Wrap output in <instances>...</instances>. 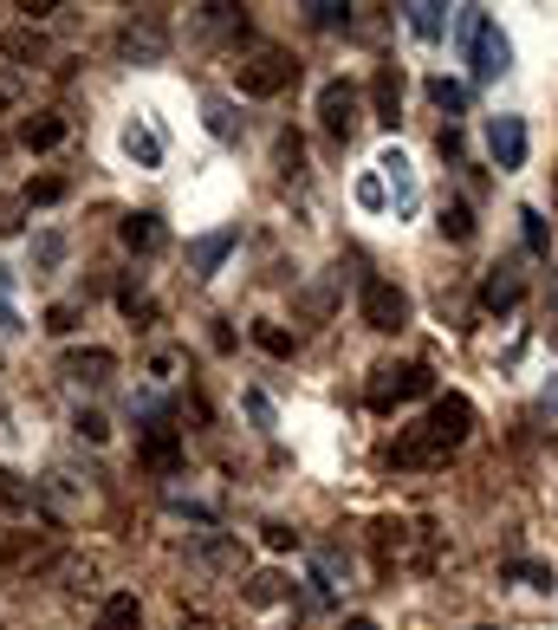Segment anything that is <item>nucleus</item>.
<instances>
[{"instance_id":"1","label":"nucleus","mask_w":558,"mask_h":630,"mask_svg":"<svg viewBox=\"0 0 558 630\" xmlns=\"http://www.w3.org/2000/svg\"><path fill=\"white\" fill-rule=\"evenodd\" d=\"M468 435H475V404L448 390V397H435V410H428L416 429H403V435H397L390 468H442Z\"/></svg>"},{"instance_id":"2","label":"nucleus","mask_w":558,"mask_h":630,"mask_svg":"<svg viewBox=\"0 0 558 630\" xmlns=\"http://www.w3.org/2000/svg\"><path fill=\"white\" fill-rule=\"evenodd\" d=\"M455 46H461V59L475 71V85H488V78H500L513 66V46L488 20V7H455Z\"/></svg>"},{"instance_id":"3","label":"nucleus","mask_w":558,"mask_h":630,"mask_svg":"<svg viewBox=\"0 0 558 630\" xmlns=\"http://www.w3.org/2000/svg\"><path fill=\"white\" fill-rule=\"evenodd\" d=\"M416 397H435V371L428 364H383V371H370V390H364L370 410H397V404H416Z\"/></svg>"},{"instance_id":"4","label":"nucleus","mask_w":558,"mask_h":630,"mask_svg":"<svg viewBox=\"0 0 558 630\" xmlns=\"http://www.w3.org/2000/svg\"><path fill=\"white\" fill-rule=\"evenodd\" d=\"M292 53L286 46H254L247 59H241V91L247 98H274V91H286L292 85Z\"/></svg>"},{"instance_id":"5","label":"nucleus","mask_w":558,"mask_h":630,"mask_svg":"<svg viewBox=\"0 0 558 630\" xmlns=\"http://www.w3.org/2000/svg\"><path fill=\"white\" fill-rule=\"evenodd\" d=\"M357 306H364V325H370V332H403V325H410V292L397 280H364Z\"/></svg>"},{"instance_id":"6","label":"nucleus","mask_w":558,"mask_h":630,"mask_svg":"<svg viewBox=\"0 0 558 630\" xmlns=\"http://www.w3.org/2000/svg\"><path fill=\"white\" fill-rule=\"evenodd\" d=\"M319 124H325V137H338V143L357 137V124H364V104H357V85H350V78L319 85Z\"/></svg>"},{"instance_id":"7","label":"nucleus","mask_w":558,"mask_h":630,"mask_svg":"<svg viewBox=\"0 0 558 630\" xmlns=\"http://www.w3.org/2000/svg\"><path fill=\"white\" fill-rule=\"evenodd\" d=\"M526 118H493L488 124V150H493V163L513 176V169H526Z\"/></svg>"},{"instance_id":"8","label":"nucleus","mask_w":558,"mask_h":630,"mask_svg":"<svg viewBox=\"0 0 558 630\" xmlns=\"http://www.w3.org/2000/svg\"><path fill=\"white\" fill-rule=\"evenodd\" d=\"M241 247V228H214L202 241H189V267H196V280H214L221 267H227V254Z\"/></svg>"},{"instance_id":"9","label":"nucleus","mask_w":558,"mask_h":630,"mask_svg":"<svg viewBox=\"0 0 558 630\" xmlns=\"http://www.w3.org/2000/svg\"><path fill=\"white\" fill-rule=\"evenodd\" d=\"M370 118H377L383 131L403 124V71L397 66H377V78H370Z\"/></svg>"},{"instance_id":"10","label":"nucleus","mask_w":558,"mask_h":630,"mask_svg":"<svg viewBox=\"0 0 558 630\" xmlns=\"http://www.w3.org/2000/svg\"><path fill=\"white\" fill-rule=\"evenodd\" d=\"M137 462L149 475H182V462H189V455H182V435H176V429H149L137 442Z\"/></svg>"},{"instance_id":"11","label":"nucleus","mask_w":558,"mask_h":630,"mask_svg":"<svg viewBox=\"0 0 558 630\" xmlns=\"http://www.w3.org/2000/svg\"><path fill=\"white\" fill-rule=\"evenodd\" d=\"M118 241H124L131 254H156V247L169 241V228H163V214H124V221H118Z\"/></svg>"},{"instance_id":"12","label":"nucleus","mask_w":558,"mask_h":630,"mask_svg":"<svg viewBox=\"0 0 558 630\" xmlns=\"http://www.w3.org/2000/svg\"><path fill=\"white\" fill-rule=\"evenodd\" d=\"M520 299H526V280L513 267H493L488 280H481V312H513Z\"/></svg>"},{"instance_id":"13","label":"nucleus","mask_w":558,"mask_h":630,"mask_svg":"<svg viewBox=\"0 0 558 630\" xmlns=\"http://www.w3.org/2000/svg\"><path fill=\"white\" fill-rule=\"evenodd\" d=\"M377 169H383V183L397 189V209H403V214L416 209V169H410V156H403V150H383V156H377Z\"/></svg>"},{"instance_id":"14","label":"nucleus","mask_w":558,"mask_h":630,"mask_svg":"<svg viewBox=\"0 0 558 630\" xmlns=\"http://www.w3.org/2000/svg\"><path fill=\"white\" fill-rule=\"evenodd\" d=\"M20 143H26L33 156H46V150H59V143H66V118H59V111H33V118L20 124Z\"/></svg>"},{"instance_id":"15","label":"nucleus","mask_w":558,"mask_h":630,"mask_svg":"<svg viewBox=\"0 0 558 630\" xmlns=\"http://www.w3.org/2000/svg\"><path fill=\"white\" fill-rule=\"evenodd\" d=\"M118 371V357L104 345H85V351H66V377H78V384H104Z\"/></svg>"},{"instance_id":"16","label":"nucleus","mask_w":558,"mask_h":630,"mask_svg":"<svg viewBox=\"0 0 558 630\" xmlns=\"http://www.w3.org/2000/svg\"><path fill=\"white\" fill-rule=\"evenodd\" d=\"M124 156H131L137 169H163V137H156L143 118H131V124H124Z\"/></svg>"},{"instance_id":"17","label":"nucleus","mask_w":558,"mask_h":630,"mask_svg":"<svg viewBox=\"0 0 558 630\" xmlns=\"http://www.w3.org/2000/svg\"><path fill=\"white\" fill-rule=\"evenodd\" d=\"M137 618H143L137 592H111V598L98 605V618H91V630H137Z\"/></svg>"},{"instance_id":"18","label":"nucleus","mask_w":558,"mask_h":630,"mask_svg":"<svg viewBox=\"0 0 558 630\" xmlns=\"http://www.w3.org/2000/svg\"><path fill=\"white\" fill-rule=\"evenodd\" d=\"M403 13H410V33H416V40H442V33H448V7H442V0H410Z\"/></svg>"},{"instance_id":"19","label":"nucleus","mask_w":558,"mask_h":630,"mask_svg":"<svg viewBox=\"0 0 558 630\" xmlns=\"http://www.w3.org/2000/svg\"><path fill=\"white\" fill-rule=\"evenodd\" d=\"M0 53H7L13 66H40V59H46V40H40L33 26H13V33L0 40Z\"/></svg>"},{"instance_id":"20","label":"nucleus","mask_w":558,"mask_h":630,"mask_svg":"<svg viewBox=\"0 0 558 630\" xmlns=\"http://www.w3.org/2000/svg\"><path fill=\"white\" fill-rule=\"evenodd\" d=\"M500 578H506V585H533V592H553V565H539V560H500Z\"/></svg>"},{"instance_id":"21","label":"nucleus","mask_w":558,"mask_h":630,"mask_svg":"<svg viewBox=\"0 0 558 630\" xmlns=\"http://www.w3.org/2000/svg\"><path fill=\"white\" fill-rule=\"evenodd\" d=\"M520 234H526V254H533V261L553 254V228H546V214L539 209H520Z\"/></svg>"},{"instance_id":"22","label":"nucleus","mask_w":558,"mask_h":630,"mask_svg":"<svg viewBox=\"0 0 558 630\" xmlns=\"http://www.w3.org/2000/svg\"><path fill=\"white\" fill-rule=\"evenodd\" d=\"M428 98H435L448 118H461V111H468V85H455V78H428Z\"/></svg>"},{"instance_id":"23","label":"nucleus","mask_w":558,"mask_h":630,"mask_svg":"<svg viewBox=\"0 0 558 630\" xmlns=\"http://www.w3.org/2000/svg\"><path fill=\"white\" fill-rule=\"evenodd\" d=\"M305 13H312V26H319V33H338V26H350V7H345V0H312Z\"/></svg>"},{"instance_id":"24","label":"nucleus","mask_w":558,"mask_h":630,"mask_svg":"<svg viewBox=\"0 0 558 630\" xmlns=\"http://www.w3.org/2000/svg\"><path fill=\"white\" fill-rule=\"evenodd\" d=\"M254 345L267 351V357H292V332L274 325V319H260V325H254Z\"/></svg>"},{"instance_id":"25","label":"nucleus","mask_w":558,"mask_h":630,"mask_svg":"<svg viewBox=\"0 0 558 630\" xmlns=\"http://www.w3.org/2000/svg\"><path fill=\"white\" fill-rule=\"evenodd\" d=\"M442 234H448V241H475V209H468V202H448V209H442Z\"/></svg>"},{"instance_id":"26","label":"nucleus","mask_w":558,"mask_h":630,"mask_svg":"<svg viewBox=\"0 0 558 630\" xmlns=\"http://www.w3.org/2000/svg\"><path fill=\"white\" fill-rule=\"evenodd\" d=\"M279 598H286V578L279 572H254L247 578V605H279Z\"/></svg>"},{"instance_id":"27","label":"nucleus","mask_w":558,"mask_h":630,"mask_svg":"<svg viewBox=\"0 0 558 630\" xmlns=\"http://www.w3.org/2000/svg\"><path fill=\"white\" fill-rule=\"evenodd\" d=\"M26 202H33V209L66 202V176H33V183H26Z\"/></svg>"},{"instance_id":"28","label":"nucleus","mask_w":558,"mask_h":630,"mask_svg":"<svg viewBox=\"0 0 558 630\" xmlns=\"http://www.w3.org/2000/svg\"><path fill=\"white\" fill-rule=\"evenodd\" d=\"M202 111H209V131H214L221 143H234V137H241V124H234V104H227V98H209Z\"/></svg>"},{"instance_id":"29","label":"nucleus","mask_w":558,"mask_h":630,"mask_svg":"<svg viewBox=\"0 0 558 630\" xmlns=\"http://www.w3.org/2000/svg\"><path fill=\"white\" fill-rule=\"evenodd\" d=\"M0 332H26V319L13 312V274L0 267Z\"/></svg>"},{"instance_id":"30","label":"nucleus","mask_w":558,"mask_h":630,"mask_svg":"<svg viewBox=\"0 0 558 630\" xmlns=\"http://www.w3.org/2000/svg\"><path fill=\"white\" fill-rule=\"evenodd\" d=\"M46 332H53V339H71V332H78V306H53V312H46Z\"/></svg>"},{"instance_id":"31","label":"nucleus","mask_w":558,"mask_h":630,"mask_svg":"<svg viewBox=\"0 0 558 630\" xmlns=\"http://www.w3.org/2000/svg\"><path fill=\"white\" fill-rule=\"evenodd\" d=\"M357 202H364V209H383V202H390L383 176H357Z\"/></svg>"},{"instance_id":"32","label":"nucleus","mask_w":558,"mask_h":630,"mask_svg":"<svg viewBox=\"0 0 558 630\" xmlns=\"http://www.w3.org/2000/svg\"><path fill=\"white\" fill-rule=\"evenodd\" d=\"M118 306H124V319H156V306H149V299H143V292H131V286H124V292H118Z\"/></svg>"},{"instance_id":"33","label":"nucleus","mask_w":558,"mask_h":630,"mask_svg":"<svg viewBox=\"0 0 558 630\" xmlns=\"http://www.w3.org/2000/svg\"><path fill=\"white\" fill-rule=\"evenodd\" d=\"M78 435H85V442H104V435H111V422L98 417V410H78Z\"/></svg>"},{"instance_id":"34","label":"nucleus","mask_w":558,"mask_h":630,"mask_svg":"<svg viewBox=\"0 0 558 630\" xmlns=\"http://www.w3.org/2000/svg\"><path fill=\"white\" fill-rule=\"evenodd\" d=\"M247 417L260 422V429H274V404H267V390H247Z\"/></svg>"},{"instance_id":"35","label":"nucleus","mask_w":558,"mask_h":630,"mask_svg":"<svg viewBox=\"0 0 558 630\" xmlns=\"http://www.w3.org/2000/svg\"><path fill=\"white\" fill-rule=\"evenodd\" d=\"M0 500H7L13 513H26V488H20V475H0Z\"/></svg>"},{"instance_id":"36","label":"nucleus","mask_w":558,"mask_h":630,"mask_svg":"<svg viewBox=\"0 0 558 630\" xmlns=\"http://www.w3.org/2000/svg\"><path fill=\"white\" fill-rule=\"evenodd\" d=\"M59 261H66V241H59V234H46V241H40V267H59Z\"/></svg>"},{"instance_id":"37","label":"nucleus","mask_w":558,"mask_h":630,"mask_svg":"<svg viewBox=\"0 0 558 630\" xmlns=\"http://www.w3.org/2000/svg\"><path fill=\"white\" fill-rule=\"evenodd\" d=\"M267 546H274V553H286V546H299V533H292V527H279V520H274V527H267Z\"/></svg>"},{"instance_id":"38","label":"nucleus","mask_w":558,"mask_h":630,"mask_svg":"<svg viewBox=\"0 0 558 630\" xmlns=\"http://www.w3.org/2000/svg\"><path fill=\"white\" fill-rule=\"evenodd\" d=\"M20 13L26 20H46V13H59V0H20Z\"/></svg>"},{"instance_id":"39","label":"nucleus","mask_w":558,"mask_h":630,"mask_svg":"<svg viewBox=\"0 0 558 630\" xmlns=\"http://www.w3.org/2000/svg\"><path fill=\"white\" fill-rule=\"evenodd\" d=\"M442 156H448V163H461V131H455V124L442 131Z\"/></svg>"},{"instance_id":"40","label":"nucleus","mask_w":558,"mask_h":630,"mask_svg":"<svg viewBox=\"0 0 558 630\" xmlns=\"http://www.w3.org/2000/svg\"><path fill=\"white\" fill-rule=\"evenodd\" d=\"M345 630H377V625H370V618H345Z\"/></svg>"}]
</instances>
